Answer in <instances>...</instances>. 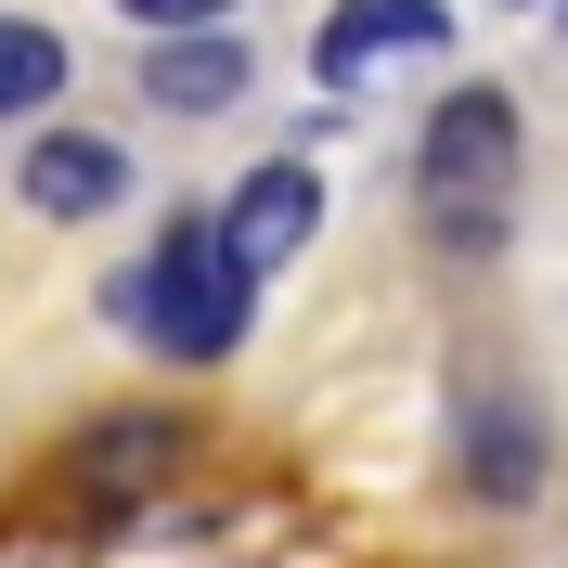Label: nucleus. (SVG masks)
<instances>
[{
  "label": "nucleus",
  "instance_id": "2",
  "mask_svg": "<svg viewBox=\"0 0 568 568\" xmlns=\"http://www.w3.org/2000/svg\"><path fill=\"white\" fill-rule=\"evenodd\" d=\"M414 194H426V220H439V246H504V194H517V104H504L491 78L439 91V116H426V142H414Z\"/></svg>",
  "mask_w": 568,
  "mask_h": 568
},
{
  "label": "nucleus",
  "instance_id": "3",
  "mask_svg": "<svg viewBox=\"0 0 568 568\" xmlns=\"http://www.w3.org/2000/svg\"><path fill=\"white\" fill-rule=\"evenodd\" d=\"M311 233H323V169L311 155H258V169L233 181V207H220V258H233L246 284H272Z\"/></svg>",
  "mask_w": 568,
  "mask_h": 568
},
{
  "label": "nucleus",
  "instance_id": "4",
  "mask_svg": "<svg viewBox=\"0 0 568 568\" xmlns=\"http://www.w3.org/2000/svg\"><path fill=\"white\" fill-rule=\"evenodd\" d=\"M439 39H453V13H439V0H336V13H323V39H311V78H323V91H362L375 65L439 52Z\"/></svg>",
  "mask_w": 568,
  "mask_h": 568
},
{
  "label": "nucleus",
  "instance_id": "6",
  "mask_svg": "<svg viewBox=\"0 0 568 568\" xmlns=\"http://www.w3.org/2000/svg\"><path fill=\"white\" fill-rule=\"evenodd\" d=\"M142 104L155 116H233L246 104V52H233V27H181L142 52Z\"/></svg>",
  "mask_w": 568,
  "mask_h": 568
},
{
  "label": "nucleus",
  "instance_id": "9",
  "mask_svg": "<svg viewBox=\"0 0 568 568\" xmlns=\"http://www.w3.org/2000/svg\"><path fill=\"white\" fill-rule=\"evenodd\" d=\"M465 465H478V491H491V504H530V478H542V453H530V426H517V414H478V426H465Z\"/></svg>",
  "mask_w": 568,
  "mask_h": 568
},
{
  "label": "nucleus",
  "instance_id": "8",
  "mask_svg": "<svg viewBox=\"0 0 568 568\" xmlns=\"http://www.w3.org/2000/svg\"><path fill=\"white\" fill-rule=\"evenodd\" d=\"M65 78H78V65H65V39L39 27V13H0V116H39Z\"/></svg>",
  "mask_w": 568,
  "mask_h": 568
},
{
  "label": "nucleus",
  "instance_id": "5",
  "mask_svg": "<svg viewBox=\"0 0 568 568\" xmlns=\"http://www.w3.org/2000/svg\"><path fill=\"white\" fill-rule=\"evenodd\" d=\"M13 194H27L39 220H104V207H130V142L116 130H39L27 169H13Z\"/></svg>",
  "mask_w": 568,
  "mask_h": 568
},
{
  "label": "nucleus",
  "instance_id": "7",
  "mask_svg": "<svg viewBox=\"0 0 568 568\" xmlns=\"http://www.w3.org/2000/svg\"><path fill=\"white\" fill-rule=\"evenodd\" d=\"M181 465H194V439H181V414H104L91 439H78V491L130 504V491H169Z\"/></svg>",
  "mask_w": 568,
  "mask_h": 568
},
{
  "label": "nucleus",
  "instance_id": "1",
  "mask_svg": "<svg viewBox=\"0 0 568 568\" xmlns=\"http://www.w3.org/2000/svg\"><path fill=\"white\" fill-rule=\"evenodd\" d=\"M246 297H258V284L220 258V220H194V207H181L169 233H155V246L116 272V323H130L155 362H233Z\"/></svg>",
  "mask_w": 568,
  "mask_h": 568
},
{
  "label": "nucleus",
  "instance_id": "10",
  "mask_svg": "<svg viewBox=\"0 0 568 568\" xmlns=\"http://www.w3.org/2000/svg\"><path fill=\"white\" fill-rule=\"evenodd\" d=\"M130 27H155V39H181V27H233V0H116Z\"/></svg>",
  "mask_w": 568,
  "mask_h": 568
}]
</instances>
